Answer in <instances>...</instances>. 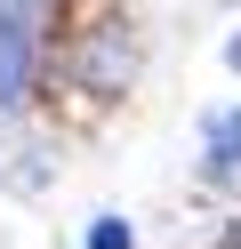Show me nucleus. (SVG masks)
Instances as JSON below:
<instances>
[{"label":"nucleus","mask_w":241,"mask_h":249,"mask_svg":"<svg viewBox=\"0 0 241 249\" xmlns=\"http://www.w3.org/2000/svg\"><path fill=\"white\" fill-rule=\"evenodd\" d=\"M32 72H40V40H32L24 17H8V8H0V113L32 97Z\"/></svg>","instance_id":"obj_1"},{"label":"nucleus","mask_w":241,"mask_h":249,"mask_svg":"<svg viewBox=\"0 0 241 249\" xmlns=\"http://www.w3.org/2000/svg\"><path fill=\"white\" fill-rule=\"evenodd\" d=\"M209 169H241V113L209 121Z\"/></svg>","instance_id":"obj_2"},{"label":"nucleus","mask_w":241,"mask_h":249,"mask_svg":"<svg viewBox=\"0 0 241 249\" xmlns=\"http://www.w3.org/2000/svg\"><path fill=\"white\" fill-rule=\"evenodd\" d=\"M89 249H137V241H129L121 217H96V225H89Z\"/></svg>","instance_id":"obj_3"}]
</instances>
